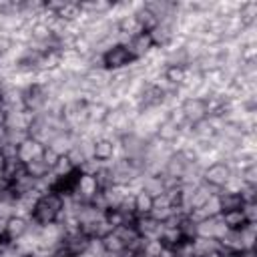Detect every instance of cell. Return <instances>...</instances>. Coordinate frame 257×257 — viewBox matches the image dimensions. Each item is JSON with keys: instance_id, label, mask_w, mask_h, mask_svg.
Listing matches in <instances>:
<instances>
[{"instance_id": "6da1fadb", "label": "cell", "mask_w": 257, "mask_h": 257, "mask_svg": "<svg viewBox=\"0 0 257 257\" xmlns=\"http://www.w3.org/2000/svg\"><path fill=\"white\" fill-rule=\"evenodd\" d=\"M62 207H64V199L58 193H54V191L40 193V197L36 199V203H34V207L30 211L32 223H36L40 227L56 223L60 219V215H62Z\"/></svg>"}, {"instance_id": "7a4b0ae2", "label": "cell", "mask_w": 257, "mask_h": 257, "mask_svg": "<svg viewBox=\"0 0 257 257\" xmlns=\"http://www.w3.org/2000/svg\"><path fill=\"white\" fill-rule=\"evenodd\" d=\"M100 58H102V68L108 70V72L126 70V68L135 62V58H133V54L128 52V48H126L124 42H118V44L110 46L106 52L100 54Z\"/></svg>"}, {"instance_id": "3957f363", "label": "cell", "mask_w": 257, "mask_h": 257, "mask_svg": "<svg viewBox=\"0 0 257 257\" xmlns=\"http://www.w3.org/2000/svg\"><path fill=\"white\" fill-rule=\"evenodd\" d=\"M233 177V169L229 167L227 161H213L209 163L205 169H203V175H201V183L221 191L227 187V183L231 181Z\"/></svg>"}, {"instance_id": "277c9868", "label": "cell", "mask_w": 257, "mask_h": 257, "mask_svg": "<svg viewBox=\"0 0 257 257\" xmlns=\"http://www.w3.org/2000/svg\"><path fill=\"white\" fill-rule=\"evenodd\" d=\"M179 110H181L185 122L191 124V126L207 118V104H205L203 98H197V96H187V98H183L181 104H179Z\"/></svg>"}, {"instance_id": "5b68a950", "label": "cell", "mask_w": 257, "mask_h": 257, "mask_svg": "<svg viewBox=\"0 0 257 257\" xmlns=\"http://www.w3.org/2000/svg\"><path fill=\"white\" fill-rule=\"evenodd\" d=\"M124 44H126V48H128V52L133 54L135 60L145 58V56L155 48V46H153V40H151V36H149V32H139V34L131 36Z\"/></svg>"}, {"instance_id": "8992f818", "label": "cell", "mask_w": 257, "mask_h": 257, "mask_svg": "<svg viewBox=\"0 0 257 257\" xmlns=\"http://www.w3.org/2000/svg\"><path fill=\"white\" fill-rule=\"evenodd\" d=\"M149 36L153 40V46H159V48H169L173 42H175V28L169 26V24H163V22H157L151 30H149Z\"/></svg>"}, {"instance_id": "52a82bcc", "label": "cell", "mask_w": 257, "mask_h": 257, "mask_svg": "<svg viewBox=\"0 0 257 257\" xmlns=\"http://www.w3.org/2000/svg\"><path fill=\"white\" fill-rule=\"evenodd\" d=\"M28 229H30V221L24 215H12L6 223V237L12 243H18L28 235Z\"/></svg>"}, {"instance_id": "ba28073f", "label": "cell", "mask_w": 257, "mask_h": 257, "mask_svg": "<svg viewBox=\"0 0 257 257\" xmlns=\"http://www.w3.org/2000/svg\"><path fill=\"white\" fill-rule=\"evenodd\" d=\"M42 153H44V145L38 143V141L32 139V137H26V139L18 145V161H20L22 165H28L30 161L42 157Z\"/></svg>"}, {"instance_id": "9c48e42d", "label": "cell", "mask_w": 257, "mask_h": 257, "mask_svg": "<svg viewBox=\"0 0 257 257\" xmlns=\"http://www.w3.org/2000/svg\"><path fill=\"white\" fill-rule=\"evenodd\" d=\"M114 151H116V143L110 137H100L94 139V147H92V159L98 163H108L110 159H114Z\"/></svg>"}, {"instance_id": "30bf717a", "label": "cell", "mask_w": 257, "mask_h": 257, "mask_svg": "<svg viewBox=\"0 0 257 257\" xmlns=\"http://www.w3.org/2000/svg\"><path fill=\"white\" fill-rule=\"evenodd\" d=\"M155 137H157L161 143L171 145V143H175V141L181 137V126H179L177 122H173L169 116H165V118L157 124V128H155Z\"/></svg>"}, {"instance_id": "8fae6325", "label": "cell", "mask_w": 257, "mask_h": 257, "mask_svg": "<svg viewBox=\"0 0 257 257\" xmlns=\"http://www.w3.org/2000/svg\"><path fill=\"white\" fill-rule=\"evenodd\" d=\"M217 199H219V209H221V213L237 211V209H243V205H245V199L241 197L239 191H225V189H223V191L217 195Z\"/></svg>"}, {"instance_id": "7c38bea8", "label": "cell", "mask_w": 257, "mask_h": 257, "mask_svg": "<svg viewBox=\"0 0 257 257\" xmlns=\"http://www.w3.org/2000/svg\"><path fill=\"white\" fill-rule=\"evenodd\" d=\"M219 217H221V221H223L225 229H229V231H241V229H243V227L249 223V219L245 217L243 209H237V211H227V213H221Z\"/></svg>"}, {"instance_id": "4fadbf2b", "label": "cell", "mask_w": 257, "mask_h": 257, "mask_svg": "<svg viewBox=\"0 0 257 257\" xmlns=\"http://www.w3.org/2000/svg\"><path fill=\"white\" fill-rule=\"evenodd\" d=\"M133 211H135V215H151L153 197L145 191H137L135 197H133Z\"/></svg>"}, {"instance_id": "5bb4252c", "label": "cell", "mask_w": 257, "mask_h": 257, "mask_svg": "<svg viewBox=\"0 0 257 257\" xmlns=\"http://www.w3.org/2000/svg\"><path fill=\"white\" fill-rule=\"evenodd\" d=\"M42 159H44V163L48 165V169L50 171H54V167L58 165V161H60V155H56L52 149H48V147H44V153H42Z\"/></svg>"}, {"instance_id": "9a60e30c", "label": "cell", "mask_w": 257, "mask_h": 257, "mask_svg": "<svg viewBox=\"0 0 257 257\" xmlns=\"http://www.w3.org/2000/svg\"><path fill=\"white\" fill-rule=\"evenodd\" d=\"M50 257H78V255H74L72 251H68L66 247L60 245V247H56V249L50 253Z\"/></svg>"}, {"instance_id": "2e32d148", "label": "cell", "mask_w": 257, "mask_h": 257, "mask_svg": "<svg viewBox=\"0 0 257 257\" xmlns=\"http://www.w3.org/2000/svg\"><path fill=\"white\" fill-rule=\"evenodd\" d=\"M235 257H257V253H255V249H243Z\"/></svg>"}]
</instances>
